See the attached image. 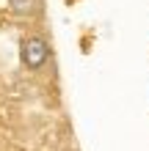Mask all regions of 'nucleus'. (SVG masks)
Listing matches in <instances>:
<instances>
[{"mask_svg":"<svg viewBox=\"0 0 149 151\" xmlns=\"http://www.w3.org/2000/svg\"><path fill=\"white\" fill-rule=\"evenodd\" d=\"M11 6H14V11L22 14V17L39 11V0H11Z\"/></svg>","mask_w":149,"mask_h":151,"instance_id":"obj_2","label":"nucleus"},{"mask_svg":"<svg viewBox=\"0 0 149 151\" xmlns=\"http://www.w3.org/2000/svg\"><path fill=\"white\" fill-rule=\"evenodd\" d=\"M20 60H22V66L28 69V72H33V74L44 72V69L50 66V60H52L50 41L44 36H25L20 41Z\"/></svg>","mask_w":149,"mask_h":151,"instance_id":"obj_1","label":"nucleus"}]
</instances>
